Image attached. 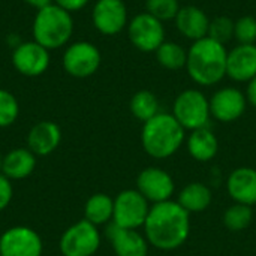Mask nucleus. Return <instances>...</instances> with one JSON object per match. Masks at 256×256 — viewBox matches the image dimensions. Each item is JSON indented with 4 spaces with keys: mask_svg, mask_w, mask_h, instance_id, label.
I'll use <instances>...</instances> for the list:
<instances>
[{
    "mask_svg": "<svg viewBox=\"0 0 256 256\" xmlns=\"http://www.w3.org/2000/svg\"><path fill=\"white\" fill-rule=\"evenodd\" d=\"M33 40L40 44L48 51L57 50L69 44L74 34L72 14L51 3L39 9L33 20Z\"/></svg>",
    "mask_w": 256,
    "mask_h": 256,
    "instance_id": "nucleus-4",
    "label": "nucleus"
},
{
    "mask_svg": "<svg viewBox=\"0 0 256 256\" xmlns=\"http://www.w3.org/2000/svg\"><path fill=\"white\" fill-rule=\"evenodd\" d=\"M129 108H130V112L135 118L146 123L159 114V100L153 92L140 90L132 96Z\"/></svg>",
    "mask_w": 256,
    "mask_h": 256,
    "instance_id": "nucleus-25",
    "label": "nucleus"
},
{
    "mask_svg": "<svg viewBox=\"0 0 256 256\" xmlns=\"http://www.w3.org/2000/svg\"><path fill=\"white\" fill-rule=\"evenodd\" d=\"M130 44L142 52H154L165 42V26L147 12L136 14L128 22Z\"/></svg>",
    "mask_w": 256,
    "mask_h": 256,
    "instance_id": "nucleus-7",
    "label": "nucleus"
},
{
    "mask_svg": "<svg viewBox=\"0 0 256 256\" xmlns=\"http://www.w3.org/2000/svg\"><path fill=\"white\" fill-rule=\"evenodd\" d=\"M12 64L24 76H39L50 68V51L36 40L21 42L12 50Z\"/></svg>",
    "mask_w": 256,
    "mask_h": 256,
    "instance_id": "nucleus-12",
    "label": "nucleus"
},
{
    "mask_svg": "<svg viewBox=\"0 0 256 256\" xmlns=\"http://www.w3.org/2000/svg\"><path fill=\"white\" fill-rule=\"evenodd\" d=\"M112 214H114V200L106 194L92 195L84 206V219L96 226L112 222Z\"/></svg>",
    "mask_w": 256,
    "mask_h": 256,
    "instance_id": "nucleus-23",
    "label": "nucleus"
},
{
    "mask_svg": "<svg viewBox=\"0 0 256 256\" xmlns=\"http://www.w3.org/2000/svg\"><path fill=\"white\" fill-rule=\"evenodd\" d=\"M12 196H14L12 183L4 174L0 172V212L8 208V206L12 201Z\"/></svg>",
    "mask_w": 256,
    "mask_h": 256,
    "instance_id": "nucleus-31",
    "label": "nucleus"
},
{
    "mask_svg": "<svg viewBox=\"0 0 256 256\" xmlns=\"http://www.w3.org/2000/svg\"><path fill=\"white\" fill-rule=\"evenodd\" d=\"M188 150L195 160L207 162L212 160L219 150V141L208 128L192 130L188 138Z\"/></svg>",
    "mask_w": 256,
    "mask_h": 256,
    "instance_id": "nucleus-21",
    "label": "nucleus"
},
{
    "mask_svg": "<svg viewBox=\"0 0 256 256\" xmlns=\"http://www.w3.org/2000/svg\"><path fill=\"white\" fill-rule=\"evenodd\" d=\"M62 142V129L57 123L42 120L32 126L27 134V148L36 156H48Z\"/></svg>",
    "mask_w": 256,
    "mask_h": 256,
    "instance_id": "nucleus-17",
    "label": "nucleus"
},
{
    "mask_svg": "<svg viewBox=\"0 0 256 256\" xmlns=\"http://www.w3.org/2000/svg\"><path fill=\"white\" fill-rule=\"evenodd\" d=\"M226 76L236 82H249L256 76V44H237L228 51Z\"/></svg>",
    "mask_w": 256,
    "mask_h": 256,
    "instance_id": "nucleus-15",
    "label": "nucleus"
},
{
    "mask_svg": "<svg viewBox=\"0 0 256 256\" xmlns=\"http://www.w3.org/2000/svg\"><path fill=\"white\" fill-rule=\"evenodd\" d=\"M189 214L201 213L212 204V190L204 183H189L182 189L177 201Z\"/></svg>",
    "mask_w": 256,
    "mask_h": 256,
    "instance_id": "nucleus-22",
    "label": "nucleus"
},
{
    "mask_svg": "<svg viewBox=\"0 0 256 256\" xmlns=\"http://www.w3.org/2000/svg\"><path fill=\"white\" fill-rule=\"evenodd\" d=\"M40 236L28 226H12L0 236V256H42Z\"/></svg>",
    "mask_w": 256,
    "mask_h": 256,
    "instance_id": "nucleus-10",
    "label": "nucleus"
},
{
    "mask_svg": "<svg viewBox=\"0 0 256 256\" xmlns=\"http://www.w3.org/2000/svg\"><path fill=\"white\" fill-rule=\"evenodd\" d=\"M246 106V94L236 87H224L210 98V114L222 123L238 120L244 114Z\"/></svg>",
    "mask_w": 256,
    "mask_h": 256,
    "instance_id": "nucleus-14",
    "label": "nucleus"
},
{
    "mask_svg": "<svg viewBox=\"0 0 256 256\" xmlns=\"http://www.w3.org/2000/svg\"><path fill=\"white\" fill-rule=\"evenodd\" d=\"M144 230L152 246L160 250H174L184 244L189 237V213L176 201L158 202L150 207Z\"/></svg>",
    "mask_w": 256,
    "mask_h": 256,
    "instance_id": "nucleus-1",
    "label": "nucleus"
},
{
    "mask_svg": "<svg viewBox=\"0 0 256 256\" xmlns=\"http://www.w3.org/2000/svg\"><path fill=\"white\" fill-rule=\"evenodd\" d=\"M254 219V212L250 206L244 204H234L228 207V210L224 214V224L231 231H243L246 230Z\"/></svg>",
    "mask_w": 256,
    "mask_h": 256,
    "instance_id": "nucleus-26",
    "label": "nucleus"
},
{
    "mask_svg": "<svg viewBox=\"0 0 256 256\" xmlns=\"http://www.w3.org/2000/svg\"><path fill=\"white\" fill-rule=\"evenodd\" d=\"M63 69L74 78H88L98 72L102 63L99 48L88 40H78L66 46L63 52Z\"/></svg>",
    "mask_w": 256,
    "mask_h": 256,
    "instance_id": "nucleus-8",
    "label": "nucleus"
},
{
    "mask_svg": "<svg viewBox=\"0 0 256 256\" xmlns=\"http://www.w3.org/2000/svg\"><path fill=\"white\" fill-rule=\"evenodd\" d=\"M100 246L98 226L82 219L70 225L60 237L58 248L63 256H93Z\"/></svg>",
    "mask_w": 256,
    "mask_h": 256,
    "instance_id": "nucleus-6",
    "label": "nucleus"
},
{
    "mask_svg": "<svg viewBox=\"0 0 256 256\" xmlns=\"http://www.w3.org/2000/svg\"><path fill=\"white\" fill-rule=\"evenodd\" d=\"M172 116L184 130H196L207 128L210 114V100L196 88H188L178 93L174 100Z\"/></svg>",
    "mask_w": 256,
    "mask_h": 256,
    "instance_id": "nucleus-5",
    "label": "nucleus"
},
{
    "mask_svg": "<svg viewBox=\"0 0 256 256\" xmlns=\"http://www.w3.org/2000/svg\"><path fill=\"white\" fill-rule=\"evenodd\" d=\"M184 141V129L172 114L159 112L144 123L141 144L144 152L154 159H166L177 153Z\"/></svg>",
    "mask_w": 256,
    "mask_h": 256,
    "instance_id": "nucleus-3",
    "label": "nucleus"
},
{
    "mask_svg": "<svg viewBox=\"0 0 256 256\" xmlns=\"http://www.w3.org/2000/svg\"><path fill=\"white\" fill-rule=\"evenodd\" d=\"M88 2L90 0H54V3L57 6L68 10L69 14H74V12H78V10L84 9L88 4Z\"/></svg>",
    "mask_w": 256,
    "mask_h": 256,
    "instance_id": "nucleus-32",
    "label": "nucleus"
},
{
    "mask_svg": "<svg viewBox=\"0 0 256 256\" xmlns=\"http://www.w3.org/2000/svg\"><path fill=\"white\" fill-rule=\"evenodd\" d=\"M146 12L159 21H172L180 10V0H146Z\"/></svg>",
    "mask_w": 256,
    "mask_h": 256,
    "instance_id": "nucleus-27",
    "label": "nucleus"
},
{
    "mask_svg": "<svg viewBox=\"0 0 256 256\" xmlns=\"http://www.w3.org/2000/svg\"><path fill=\"white\" fill-rule=\"evenodd\" d=\"M20 116V104L16 98L4 90L0 88V128H9L16 122Z\"/></svg>",
    "mask_w": 256,
    "mask_h": 256,
    "instance_id": "nucleus-28",
    "label": "nucleus"
},
{
    "mask_svg": "<svg viewBox=\"0 0 256 256\" xmlns=\"http://www.w3.org/2000/svg\"><path fill=\"white\" fill-rule=\"evenodd\" d=\"M174 21H176L177 32L183 38L192 42L208 36L210 18L206 14V10L201 9L200 6H195V4L182 6Z\"/></svg>",
    "mask_w": 256,
    "mask_h": 256,
    "instance_id": "nucleus-16",
    "label": "nucleus"
},
{
    "mask_svg": "<svg viewBox=\"0 0 256 256\" xmlns=\"http://www.w3.org/2000/svg\"><path fill=\"white\" fill-rule=\"evenodd\" d=\"M234 39L238 44H256V18L244 15L236 20Z\"/></svg>",
    "mask_w": 256,
    "mask_h": 256,
    "instance_id": "nucleus-30",
    "label": "nucleus"
},
{
    "mask_svg": "<svg viewBox=\"0 0 256 256\" xmlns=\"http://www.w3.org/2000/svg\"><path fill=\"white\" fill-rule=\"evenodd\" d=\"M234 24H236V21L225 15L210 20L208 38L225 45L226 42H230L234 38Z\"/></svg>",
    "mask_w": 256,
    "mask_h": 256,
    "instance_id": "nucleus-29",
    "label": "nucleus"
},
{
    "mask_svg": "<svg viewBox=\"0 0 256 256\" xmlns=\"http://www.w3.org/2000/svg\"><path fill=\"white\" fill-rule=\"evenodd\" d=\"M94 28L105 36H116L128 27V6L123 0H96L92 10Z\"/></svg>",
    "mask_w": 256,
    "mask_h": 256,
    "instance_id": "nucleus-11",
    "label": "nucleus"
},
{
    "mask_svg": "<svg viewBox=\"0 0 256 256\" xmlns=\"http://www.w3.org/2000/svg\"><path fill=\"white\" fill-rule=\"evenodd\" d=\"M226 58L225 45L206 36L189 46L186 70L198 86L212 87L226 76Z\"/></svg>",
    "mask_w": 256,
    "mask_h": 256,
    "instance_id": "nucleus-2",
    "label": "nucleus"
},
{
    "mask_svg": "<svg viewBox=\"0 0 256 256\" xmlns=\"http://www.w3.org/2000/svg\"><path fill=\"white\" fill-rule=\"evenodd\" d=\"M246 99L248 102L255 106L256 108V76L252 78L249 82H248V88H246Z\"/></svg>",
    "mask_w": 256,
    "mask_h": 256,
    "instance_id": "nucleus-33",
    "label": "nucleus"
},
{
    "mask_svg": "<svg viewBox=\"0 0 256 256\" xmlns=\"http://www.w3.org/2000/svg\"><path fill=\"white\" fill-rule=\"evenodd\" d=\"M24 2H26L28 6L34 8L36 10L45 8V6H48V4H51V3H54V0H24Z\"/></svg>",
    "mask_w": 256,
    "mask_h": 256,
    "instance_id": "nucleus-34",
    "label": "nucleus"
},
{
    "mask_svg": "<svg viewBox=\"0 0 256 256\" xmlns=\"http://www.w3.org/2000/svg\"><path fill=\"white\" fill-rule=\"evenodd\" d=\"M154 54H156L158 63L168 70H180V69L186 68L188 50H184V46L177 42L165 40L154 51Z\"/></svg>",
    "mask_w": 256,
    "mask_h": 256,
    "instance_id": "nucleus-24",
    "label": "nucleus"
},
{
    "mask_svg": "<svg viewBox=\"0 0 256 256\" xmlns=\"http://www.w3.org/2000/svg\"><path fill=\"white\" fill-rule=\"evenodd\" d=\"M21 42H22V40L20 39V36H18L16 33H10V34H8V38H6V44H8L9 48H12V50H15Z\"/></svg>",
    "mask_w": 256,
    "mask_h": 256,
    "instance_id": "nucleus-35",
    "label": "nucleus"
},
{
    "mask_svg": "<svg viewBox=\"0 0 256 256\" xmlns=\"http://www.w3.org/2000/svg\"><path fill=\"white\" fill-rule=\"evenodd\" d=\"M226 189L237 204L252 207L256 204V170L248 166L234 170L226 180Z\"/></svg>",
    "mask_w": 256,
    "mask_h": 256,
    "instance_id": "nucleus-19",
    "label": "nucleus"
},
{
    "mask_svg": "<svg viewBox=\"0 0 256 256\" xmlns=\"http://www.w3.org/2000/svg\"><path fill=\"white\" fill-rule=\"evenodd\" d=\"M3 156H4V154L0 153V172H2V168H3Z\"/></svg>",
    "mask_w": 256,
    "mask_h": 256,
    "instance_id": "nucleus-36",
    "label": "nucleus"
},
{
    "mask_svg": "<svg viewBox=\"0 0 256 256\" xmlns=\"http://www.w3.org/2000/svg\"><path fill=\"white\" fill-rule=\"evenodd\" d=\"M148 212V201L138 190L128 189L114 198L112 222L120 228L138 230L140 226H144Z\"/></svg>",
    "mask_w": 256,
    "mask_h": 256,
    "instance_id": "nucleus-9",
    "label": "nucleus"
},
{
    "mask_svg": "<svg viewBox=\"0 0 256 256\" xmlns=\"http://www.w3.org/2000/svg\"><path fill=\"white\" fill-rule=\"evenodd\" d=\"M106 236L117 256H147L148 242L136 230L117 226L114 222L108 225Z\"/></svg>",
    "mask_w": 256,
    "mask_h": 256,
    "instance_id": "nucleus-18",
    "label": "nucleus"
},
{
    "mask_svg": "<svg viewBox=\"0 0 256 256\" xmlns=\"http://www.w3.org/2000/svg\"><path fill=\"white\" fill-rule=\"evenodd\" d=\"M136 190L147 201L154 204L170 201L174 194V180L166 171L150 166L140 172L136 178Z\"/></svg>",
    "mask_w": 256,
    "mask_h": 256,
    "instance_id": "nucleus-13",
    "label": "nucleus"
},
{
    "mask_svg": "<svg viewBox=\"0 0 256 256\" xmlns=\"http://www.w3.org/2000/svg\"><path fill=\"white\" fill-rule=\"evenodd\" d=\"M36 168V154L28 148L16 147L3 156L2 174H4L10 182L24 180L33 174Z\"/></svg>",
    "mask_w": 256,
    "mask_h": 256,
    "instance_id": "nucleus-20",
    "label": "nucleus"
}]
</instances>
